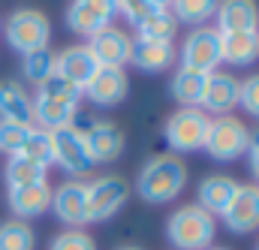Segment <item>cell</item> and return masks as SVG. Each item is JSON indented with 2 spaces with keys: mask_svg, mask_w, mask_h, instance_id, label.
I'll use <instances>...</instances> for the list:
<instances>
[{
  "mask_svg": "<svg viewBox=\"0 0 259 250\" xmlns=\"http://www.w3.org/2000/svg\"><path fill=\"white\" fill-rule=\"evenodd\" d=\"M187 163L178 154H154L136 175V193L148 205H169L187 187Z\"/></svg>",
  "mask_w": 259,
  "mask_h": 250,
  "instance_id": "obj_1",
  "label": "cell"
},
{
  "mask_svg": "<svg viewBox=\"0 0 259 250\" xmlns=\"http://www.w3.org/2000/svg\"><path fill=\"white\" fill-rule=\"evenodd\" d=\"M217 238V217L196 202L178 205L166 220V241L175 250H208Z\"/></svg>",
  "mask_w": 259,
  "mask_h": 250,
  "instance_id": "obj_2",
  "label": "cell"
},
{
  "mask_svg": "<svg viewBox=\"0 0 259 250\" xmlns=\"http://www.w3.org/2000/svg\"><path fill=\"white\" fill-rule=\"evenodd\" d=\"M3 30V39L12 52L18 55H30V52H39V49H49L52 43V21L42 9H33V6H21L15 12H9V18L0 24Z\"/></svg>",
  "mask_w": 259,
  "mask_h": 250,
  "instance_id": "obj_3",
  "label": "cell"
},
{
  "mask_svg": "<svg viewBox=\"0 0 259 250\" xmlns=\"http://www.w3.org/2000/svg\"><path fill=\"white\" fill-rule=\"evenodd\" d=\"M211 118L196 109V106H178L166 124H163V139L169 145V154H190L205 145V133H208Z\"/></svg>",
  "mask_w": 259,
  "mask_h": 250,
  "instance_id": "obj_4",
  "label": "cell"
},
{
  "mask_svg": "<svg viewBox=\"0 0 259 250\" xmlns=\"http://www.w3.org/2000/svg\"><path fill=\"white\" fill-rule=\"evenodd\" d=\"M247 139H250V127L235 115H223V118H211L208 133H205V154L217 163H232L238 157H244L247 151Z\"/></svg>",
  "mask_w": 259,
  "mask_h": 250,
  "instance_id": "obj_5",
  "label": "cell"
},
{
  "mask_svg": "<svg viewBox=\"0 0 259 250\" xmlns=\"http://www.w3.org/2000/svg\"><path fill=\"white\" fill-rule=\"evenodd\" d=\"M84 199H88V223H106L127 205L130 184L121 175H100L94 181H84Z\"/></svg>",
  "mask_w": 259,
  "mask_h": 250,
  "instance_id": "obj_6",
  "label": "cell"
},
{
  "mask_svg": "<svg viewBox=\"0 0 259 250\" xmlns=\"http://www.w3.org/2000/svg\"><path fill=\"white\" fill-rule=\"evenodd\" d=\"M181 66L193 72H214L220 66V30L217 27H193L181 43Z\"/></svg>",
  "mask_w": 259,
  "mask_h": 250,
  "instance_id": "obj_7",
  "label": "cell"
},
{
  "mask_svg": "<svg viewBox=\"0 0 259 250\" xmlns=\"http://www.w3.org/2000/svg\"><path fill=\"white\" fill-rule=\"evenodd\" d=\"M115 15H118V0H69L66 27L72 33L91 39L103 27H112Z\"/></svg>",
  "mask_w": 259,
  "mask_h": 250,
  "instance_id": "obj_8",
  "label": "cell"
},
{
  "mask_svg": "<svg viewBox=\"0 0 259 250\" xmlns=\"http://www.w3.org/2000/svg\"><path fill=\"white\" fill-rule=\"evenodd\" d=\"M52 151H55V163L75 181L84 178L94 169V163L88 157V148H84V136L75 124L61 127V130L52 133Z\"/></svg>",
  "mask_w": 259,
  "mask_h": 250,
  "instance_id": "obj_9",
  "label": "cell"
},
{
  "mask_svg": "<svg viewBox=\"0 0 259 250\" xmlns=\"http://www.w3.org/2000/svg\"><path fill=\"white\" fill-rule=\"evenodd\" d=\"M238 97H241V81L226 69H214L205 78V94H202L199 109L205 115L211 112V115L223 118V115H232L238 109Z\"/></svg>",
  "mask_w": 259,
  "mask_h": 250,
  "instance_id": "obj_10",
  "label": "cell"
},
{
  "mask_svg": "<svg viewBox=\"0 0 259 250\" xmlns=\"http://www.w3.org/2000/svg\"><path fill=\"white\" fill-rule=\"evenodd\" d=\"M84 136V148H88V157L91 163L97 166H106V163H115L121 154H124V130L115 124V121H94L88 130H81Z\"/></svg>",
  "mask_w": 259,
  "mask_h": 250,
  "instance_id": "obj_11",
  "label": "cell"
},
{
  "mask_svg": "<svg viewBox=\"0 0 259 250\" xmlns=\"http://www.w3.org/2000/svg\"><path fill=\"white\" fill-rule=\"evenodd\" d=\"M130 91V75L127 69H118V66H100L97 75L84 85L81 97L91 100L94 106H103V109H115L127 100Z\"/></svg>",
  "mask_w": 259,
  "mask_h": 250,
  "instance_id": "obj_12",
  "label": "cell"
},
{
  "mask_svg": "<svg viewBox=\"0 0 259 250\" xmlns=\"http://www.w3.org/2000/svg\"><path fill=\"white\" fill-rule=\"evenodd\" d=\"M66 229H81L88 223V199H84V181L69 178L52 190V208H49Z\"/></svg>",
  "mask_w": 259,
  "mask_h": 250,
  "instance_id": "obj_13",
  "label": "cell"
},
{
  "mask_svg": "<svg viewBox=\"0 0 259 250\" xmlns=\"http://www.w3.org/2000/svg\"><path fill=\"white\" fill-rule=\"evenodd\" d=\"M232 235H250L259 229V184H238V193L220 217Z\"/></svg>",
  "mask_w": 259,
  "mask_h": 250,
  "instance_id": "obj_14",
  "label": "cell"
},
{
  "mask_svg": "<svg viewBox=\"0 0 259 250\" xmlns=\"http://www.w3.org/2000/svg\"><path fill=\"white\" fill-rule=\"evenodd\" d=\"M52 184L49 178L46 181H36V184H24V187H9L6 193V205L9 211L15 214V220H33V217H42L49 208H52Z\"/></svg>",
  "mask_w": 259,
  "mask_h": 250,
  "instance_id": "obj_15",
  "label": "cell"
},
{
  "mask_svg": "<svg viewBox=\"0 0 259 250\" xmlns=\"http://www.w3.org/2000/svg\"><path fill=\"white\" fill-rule=\"evenodd\" d=\"M88 49H91V55L97 58L100 66H118V69H124L130 63V49H133V39H130L127 30H121V27H103L100 33H94L91 39H88Z\"/></svg>",
  "mask_w": 259,
  "mask_h": 250,
  "instance_id": "obj_16",
  "label": "cell"
},
{
  "mask_svg": "<svg viewBox=\"0 0 259 250\" xmlns=\"http://www.w3.org/2000/svg\"><path fill=\"white\" fill-rule=\"evenodd\" d=\"M235 193H238V181L232 175L217 172V175H208V178L199 181V187H196V205L205 208L214 217H223L226 208L232 205Z\"/></svg>",
  "mask_w": 259,
  "mask_h": 250,
  "instance_id": "obj_17",
  "label": "cell"
},
{
  "mask_svg": "<svg viewBox=\"0 0 259 250\" xmlns=\"http://www.w3.org/2000/svg\"><path fill=\"white\" fill-rule=\"evenodd\" d=\"M175 58H178L175 43H163V39L136 36L133 49H130V63L136 69H142V72H166V69H172Z\"/></svg>",
  "mask_w": 259,
  "mask_h": 250,
  "instance_id": "obj_18",
  "label": "cell"
},
{
  "mask_svg": "<svg viewBox=\"0 0 259 250\" xmlns=\"http://www.w3.org/2000/svg\"><path fill=\"white\" fill-rule=\"evenodd\" d=\"M97 69H100V63L91 55L88 43H81V46H66L64 52L55 58V72L64 75L66 81H72V85L81 88V91H84V85L97 75Z\"/></svg>",
  "mask_w": 259,
  "mask_h": 250,
  "instance_id": "obj_19",
  "label": "cell"
},
{
  "mask_svg": "<svg viewBox=\"0 0 259 250\" xmlns=\"http://www.w3.org/2000/svg\"><path fill=\"white\" fill-rule=\"evenodd\" d=\"M214 18H217L220 33L259 30V3L256 0H220Z\"/></svg>",
  "mask_w": 259,
  "mask_h": 250,
  "instance_id": "obj_20",
  "label": "cell"
},
{
  "mask_svg": "<svg viewBox=\"0 0 259 250\" xmlns=\"http://www.w3.org/2000/svg\"><path fill=\"white\" fill-rule=\"evenodd\" d=\"M0 121L33 127V97L15 78H3L0 81Z\"/></svg>",
  "mask_w": 259,
  "mask_h": 250,
  "instance_id": "obj_21",
  "label": "cell"
},
{
  "mask_svg": "<svg viewBox=\"0 0 259 250\" xmlns=\"http://www.w3.org/2000/svg\"><path fill=\"white\" fill-rule=\"evenodd\" d=\"M259 61V30L244 33H220V63L250 66Z\"/></svg>",
  "mask_w": 259,
  "mask_h": 250,
  "instance_id": "obj_22",
  "label": "cell"
},
{
  "mask_svg": "<svg viewBox=\"0 0 259 250\" xmlns=\"http://www.w3.org/2000/svg\"><path fill=\"white\" fill-rule=\"evenodd\" d=\"M78 115L75 103H61V100H46V97H33V124L39 130H61V127H72Z\"/></svg>",
  "mask_w": 259,
  "mask_h": 250,
  "instance_id": "obj_23",
  "label": "cell"
},
{
  "mask_svg": "<svg viewBox=\"0 0 259 250\" xmlns=\"http://www.w3.org/2000/svg\"><path fill=\"white\" fill-rule=\"evenodd\" d=\"M205 78H208V75L178 66V72H175L172 81H169V94H172V100H175L178 106H196V109H199L202 94H205Z\"/></svg>",
  "mask_w": 259,
  "mask_h": 250,
  "instance_id": "obj_24",
  "label": "cell"
},
{
  "mask_svg": "<svg viewBox=\"0 0 259 250\" xmlns=\"http://www.w3.org/2000/svg\"><path fill=\"white\" fill-rule=\"evenodd\" d=\"M133 30H136V36H142V39H163V43H172L175 33H178V21H175L172 9H160V12H154V15L139 18V21L133 24Z\"/></svg>",
  "mask_w": 259,
  "mask_h": 250,
  "instance_id": "obj_25",
  "label": "cell"
},
{
  "mask_svg": "<svg viewBox=\"0 0 259 250\" xmlns=\"http://www.w3.org/2000/svg\"><path fill=\"white\" fill-rule=\"evenodd\" d=\"M3 178H6V187H24V184H36V181H46L49 178V169L15 154V157H6V166H3Z\"/></svg>",
  "mask_w": 259,
  "mask_h": 250,
  "instance_id": "obj_26",
  "label": "cell"
},
{
  "mask_svg": "<svg viewBox=\"0 0 259 250\" xmlns=\"http://www.w3.org/2000/svg\"><path fill=\"white\" fill-rule=\"evenodd\" d=\"M220 0H172L169 9L175 15L178 24H190V27H205V21L214 18Z\"/></svg>",
  "mask_w": 259,
  "mask_h": 250,
  "instance_id": "obj_27",
  "label": "cell"
},
{
  "mask_svg": "<svg viewBox=\"0 0 259 250\" xmlns=\"http://www.w3.org/2000/svg\"><path fill=\"white\" fill-rule=\"evenodd\" d=\"M0 250H36V232L24 220L0 223Z\"/></svg>",
  "mask_w": 259,
  "mask_h": 250,
  "instance_id": "obj_28",
  "label": "cell"
},
{
  "mask_svg": "<svg viewBox=\"0 0 259 250\" xmlns=\"http://www.w3.org/2000/svg\"><path fill=\"white\" fill-rule=\"evenodd\" d=\"M21 157L39 163V166H55V151H52V133L49 130H39V127H30L27 133V142L21 148Z\"/></svg>",
  "mask_w": 259,
  "mask_h": 250,
  "instance_id": "obj_29",
  "label": "cell"
},
{
  "mask_svg": "<svg viewBox=\"0 0 259 250\" xmlns=\"http://www.w3.org/2000/svg\"><path fill=\"white\" fill-rule=\"evenodd\" d=\"M33 97L61 100V103H75V106H78V100H81V88H75L72 81H66L64 75L52 72L49 78H42V81L36 85V94H33Z\"/></svg>",
  "mask_w": 259,
  "mask_h": 250,
  "instance_id": "obj_30",
  "label": "cell"
},
{
  "mask_svg": "<svg viewBox=\"0 0 259 250\" xmlns=\"http://www.w3.org/2000/svg\"><path fill=\"white\" fill-rule=\"evenodd\" d=\"M55 72V55L52 49H39V52H30V55H21V75L33 85H39L42 78H49Z\"/></svg>",
  "mask_w": 259,
  "mask_h": 250,
  "instance_id": "obj_31",
  "label": "cell"
},
{
  "mask_svg": "<svg viewBox=\"0 0 259 250\" xmlns=\"http://www.w3.org/2000/svg\"><path fill=\"white\" fill-rule=\"evenodd\" d=\"M27 133H30V127L12 124V121H0V154H6V157L21 154V148L27 142Z\"/></svg>",
  "mask_w": 259,
  "mask_h": 250,
  "instance_id": "obj_32",
  "label": "cell"
},
{
  "mask_svg": "<svg viewBox=\"0 0 259 250\" xmlns=\"http://www.w3.org/2000/svg\"><path fill=\"white\" fill-rule=\"evenodd\" d=\"M169 3H172V0H118V12L127 18L130 27H133L139 18L154 15V12H160V9H169Z\"/></svg>",
  "mask_w": 259,
  "mask_h": 250,
  "instance_id": "obj_33",
  "label": "cell"
},
{
  "mask_svg": "<svg viewBox=\"0 0 259 250\" xmlns=\"http://www.w3.org/2000/svg\"><path fill=\"white\" fill-rule=\"evenodd\" d=\"M49 250H97V241L84 229H64L49 241Z\"/></svg>",
  "mask_w": 259,
  "mask_h": 250,
  "instance_id": "obj_34",
  "label": "cell"
},
{
  "mask_svg": "<svg viewBox=\"0 0 259 250\" xmlns=\"http://www.w3.org/2000/svg\"><path fill=\"white\" fill-rule=\"evenodd\" d=\"M238 106H241L250 118H256V121H259V72L241 81V97H238Z\"/></svg>",
  "mask_w": 259,
  "mask_h": 250,
  "instance_id": "obj_35",
  "label": "cell"
},
{
  "mask_svg": "<svg viewBox=\"0 0 259 250\" xmlns=\"http://www.w3.org/2000/svg\"><path fill=\"white\" fill-rule=\"evenodd\" d=\"M244 157H247L250 172L259 178V127L256 130H250V139H247V151H244Z\"/></svg>",
  "mask_w": 259,
  "mask_h": 250,
  "instance_id": "obj_36",
  "label": "cell"
},
{
  "mask_svg": "<svg viewBox=\"0 0 259 250\" xmlns=\"http://www.w3.org/2000/svg\"><path fill=\"white\" fill-rule=\"evenodd\" d=\"M118 250H145V247H136V244H127V247H118Z\"/></svg>",
  "mask_w": 259,
  "mask_h": 250,
  "instance_id": "obj_37",
  "label": "cell"
},
{
  "mask_svg": "<svg viewBox=\"0 0 259 250\" xmlns=\"http://www.w3.org/2000/svg\"><path fill=\"white\" fill-rule=\"evenodd\" d=\"M208 250H229V247H217V244H211V247H208Z\"/></svg>",
  "mask_w": 259,
  "mask_h": 250,
  "instance_id": "obj_38",
  "label": "cell"
},
{
  "mask_svg": "<svg viewBox=\"0 0 259 250\" xmlns=\"http://www.w3.org/2000/svg\"><path fill=\"white\" fill-rule=\"evenodd\" d=\"M256 250H259V244H256Z\"/></svg>",
  "mask_w": 259,
  "mask_h": 250,
  "instance_id": "obj_39",
  "label": "cell"
},
{
  "mask_svg": "<svg viewBox=\"0 0 259 250\" xmlns=\"http://www.w3.org/2000/svg\"><path fill=\"white\" fill-rule=\"evenodd\" d=\"M0 24H3V21H0Z\"/></svg>",
  "mask_w": 259,
  "mask_h": 250,
  "instance_id": "obj_40",
  "label": "cell"
}]
</instances>
